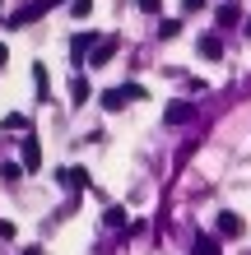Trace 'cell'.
I'll list each match as a JSON object with an SVG mask.
<instances>
[{
    "mask_svg": "<svg viewBox=\"0 0 251 255\" xmlns=\"http://www.w3.org/2000/svg\"><path fill=\"white\" fill-rule=\"evenodd\" d=\"M177 33H182V23H177V19H168V23H158V37H177Z\"/></svg>",
    "mask_w": 251,
    "mask_h": 255,
    "instance_id": "16",
    "label": "cell"
},
{
    "mask_svg": "<svg viewBox=\"0 0 251 255\" xmlns=\"http://www.w3.org/2000/svg\"><path fill=\"white\" fill-rule=\"evenodd\" d=\"M33 88H37V102H51V79H47V65H33Z\"/></svg>",
    "mask_w": 251,
    "mask_h": 255,
    "instance_id": "4",
    "label": "cell"
},
{
    "mask_svg": "<svg viewBox=\"0 0 251 255\" xmlns=\"http://www.w3.org/2000/svg\"><path fill=\"white\" fill-rule=\"evenodd\" d=\"M70 14H75V19H88V14H93V0H70Z\"/></svg>",
    "mask_w": 251,
    "mask_h": 255,
    "instance_id": "13",
    "label": "cell"
},
{
    "mask_svg": "<svg viewBox=\"0 0 251 255\" xmlns=\"http://www.w3.org/2000/svg\"><path fill=\"white\" fill-rule=\"evenodd\" d=\"M70 102H75V107H84V102H88V79H79V74L70 79Z\"/></svg>",
    "mask_w": 251,
    "mask_h": 255,
    "instance_id": "10",
    "label": "cell"
},
{
    "mask_svg": "<svg viewBox=\"0 0 251 255\" xmlns=\"http://www.w3.org/2000/svg\"><path fill=\"white\" fill-rule=\"evenodd\" d=\"M56 181L70 186V190H84V186H88V172H84V167H65V172H56Z\"/></svg>",
    "mask_w": 251,
    "mask_h": 255,
    "instance_id": "5",
    "label": "cell"
},
{
    "mask_svg": "<svg viewBox=\"0 0 251 255\" xmlns=\"http://www.w3.org/2000/svg\"><path fill=\"white\" fill-rule=\"evenodd\" d=\"M196 255H219V242H214V237H200V242H196Z\"/></svg>",
    "mask_w": 251,
    "mask_h": 255,
    "instance_id": "14",
    "label": "cell"
},
{
    "mask_svg": "<svg viewBox=\"0 0 251 255\" xmlns=\"http://www.w3.org/2000/svg\"><path fill=\"white\" fill-rule=\"evenodd\" d=\"M0 65H5V47H0Z\"/></svg>",
    "mask_w": 251,
    "mask_h": 255,
    "instance_id": "20",
    "label": "cell"
},
{
    "mask_svg": "<svg viewBox=\"0 0 251 255\" xmlns=\"http://www.w3.org/2000/svg\"><path fill=\"white\" fill-rule=\"evenodd\" d=\"M37 162H42V148H37L33 134L23 130V167H28V172H37Z\"/></svg>",
    "mask_w": 251,
    "mask_h": 255,
    "instance_id": "6",
    "label": "cell"
},
{
    "mask_svg": "<svg viewBox=\"0 0 251 255\" xmlns=\"http://www.w3.org/2000/svg\"><path fill=\"white\" fill-rule=\"evenodd\" d=\"M23 255H42V251H37V246H23Z\"/></svg>",
    "mask_w": 251,
    "mask_h": 255,
    "instance_id": "19",
    "label": "cell"
},
{
    "mask_svg": "<svg viewBox=\"0 0 251 255\" xmlns=\"http://www.w3.org/2000/svg\"><path fill=\"white\" fill-rule=\"evenodd\" d=\"M182 121H191V107L186 102H172L168 107V126H182Z\"/></svg>",
    "mask_w": 251,
    "mask_h": 255,
    "instance_id": "11",
    "label": "cell"
},
{
    "mask_svg": "<svg viewBox=\"0 0 251 255\" xmlns=\"http://www.w3.org/2000/svg\"><path fill=\"white\" fill-rule=\"evenodd\" d=\"M200 56H205V61H219V56H224V42L205 33V37H200Z\"/></svg>",
    "mask_w": 251,
    "mask_h": 255,
    "instance_id": "9",
    "label": "cell"
},
{
    "mask_svg": "<svg viewBox=\"0 0 251 255\" xmlns=\"http://www.w3.org/2000/svg\"><path fill=\"white\" fill-rule=\"evenodd\" d=\"M116 47H121V42H116V37H107V42H98V47H93V56H88L84 65H93V70H98V65H107L112 56H116Z\"/></svg>",
    "mask_w": 251,
    "mask_h": 255,
    "instance_id": "3",
    "label": "cell"
},
{
    "mask_svg": "<svg viewBox=\"0 0 251 255\" xmlns=\"http://www.w3.org/2000/svg\"><path fill=\"white\" fill-rule=\"evenodd\" d=\"M140 98H144L140 84H121V88H107V93H102V107H107V112H121V107H130V102H140Z\"/></svg>",
    "mask_w": 251,
    "mask_h": 255,
    "instance_id": "1",
    "label": "cell"
},
{
    "mask_svg": "<svg viewBox=\"0 0 251 255\" xmlns=\"http://www.w3.org/2000/svg\"><path fill=\"white\" fill-rule=\"evenodd\" d=\"M56 5H61V0H33V5H23V9L9 19V28H23V23H33V19H42L47 9H56Z\"/></svg>",
    "mask_w": 251,
    "mask_h": 255,
    "instance_id": "2",
    "label": "cell"
},
{
    "mask_svg": "<svg viewBox=\"0 0 251 255\" xmlns=\"http://www.w3.org/2000/svg\"><path fill=\"white\" fill-rule=\"evenodd\" d=\"M88 47H98V33H79L75 42H70V56H75V61H84V51Z\"/></svg>",
    "mask_w": 251,
    "mask_h": 255,
    "instance_id": "8",
    "label": "cell"
},
{
    "mask_svg": "<svg viewBox=\"0 0 251 255\" xmlns=\"http://www.w3.org/2000/svg\"><path fill=\"white\" fill-rule=\"evenodd\" d=\"M102 223H107V228H121L126 214H121V209H107V214H102Z\"/></svg>",
    "mask_w": 251,
    "mask_h": 255,
    "instance_id": "15",
    "label": "cell"
},
{
    "mask_svg": "<svg viewBox=\"0 0 251 255\" xmlns=\"http://www.w3.org/2000/svg\"><path fill=\"white\" fill-rule=\"evenodd\" d=\"M214 19L224 23V28H228V23H238V0H228V5H219V14H214Z\"/></svg>",
    "mask_w": 251,
    "mask_h": 255,
    "instance_id": "12",
    "label": "cell"
},
{
    "mask_svg": "<svg viewBox=\"0 0 251 255\" xmlns=\"http://www.w3.org/2000/svg\"><path fill=\"white\" fill-rule=\"evenodd\" d=\"M135 9L140 14H158V0H135Z\"/></svg>",
    "mask_w": 251,
    "mask_h": 255,
    "instance_id": "17",
    "label": "cell"
},
{
    "mask_svg": "<svg viewBox=\"0 0 251 255\" xmlns=\"http://www.w3.org/2000/svg\"><path fill=\"white\" fill-rule=\"evenodd\" d=\"M182 9H186V14H196V9H205V0H182Z\"/></svg>",
    "mask_w": 251,
    "mask_h": 255,
    "instance_id": "18",
    "label": "cell"
},
{
    "mask_svg": "<svg viewBox=\"0 0 251 255\" xmlns=\"http://www.w3.org/2000/svg\"><path fill=\"white\" fill-rule=\"evenodd\" d=\"M247 37H251V23H247Z\"/></svg>",
    "mask_w": 251,
    "mask_h": 255,
    "instance_id": "21",
    "label": "cell"
},
{
    "mask_svg": "<svg viewBox=\"0 0 251 255\" xmlns=\"http://www.w3.org/2000/svg\"><path fill=\"white\" fill-rule=\"evenodd\" d=\"M219 232L224 237H242V218L233 214V209H224V214H219Z\"/></svg>",
    "mask_w": 251,
    "mask_h": 255,
    "instance_id": "7",
    "label": "cell"
}]
</instances>
